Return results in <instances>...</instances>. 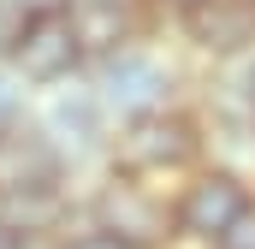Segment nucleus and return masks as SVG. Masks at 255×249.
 Masks as SVG:
<instances>
[{
    "label": "nucleus",
    "mask_w": 255,
    "mask_h": 249,
    "mask_svg": "<svg viewBox=\"0 0 255 249\" xmlns=\"http://www.w3.org/2000/svg\"><path fill=\"white\" fill-rule=\"evenodd\" d=\"M208 249H255V202H250V208H244V214H238Z\"/></svg>",
    "instance_id": "11"
},
{
    "label": "nucleus",
    "mask_w": 255,
    "mask_h": 249,
    "mask_svg": "<svg viewBox=\"0 0 255 249\" xmlns=\"http://www.w3.org/2000/svg\"><path fill=\"white\" fill-rule=\"evenodd\" d=\"M18 30H24V18H18L12 6H0V60L12 54V42H18Z\"/></svg>",
    "instance_id": "14"
},
{
    "label": "nucleus",
    "mask_w": 255,
    "mask_h": 249,
    "mask_svg": "<svg viewBox=\"0 0 255 249\" xmlns=\"http://www.w3.org/2000/svg\"><path fill=\"white\" fill-rule=\"evenodd\" d=\"M0 6H12V12L30 24V18H65V6H71V0H0Z\"/></svg>",
    "instance_id": "13"
},
{
    "label": "nucleus",
    "mask_w": 255,
    "mask_h": 249,
    "mask_svg": "<svg viewBox=\"0 0 255 249\" xmlns=\"http://www.w3.org/2000/svg\"><path fill=\"white\" fill-rule=\"evenodd\" d=\"M196 6H202V0H148V12H154V18H160V12H166V18H172V24H178V18H184V12H196Z\"/></svg>",
    "instance_id": "15"
},
{
    "label": "nucleus",
    "mask_w": 255,
    "mask_h": 249,
    "mask_svg": "<svg viewBox=\"0 0 255 249\" xmlns=\"http://www.w3.org/2000/svg\"><path fill=\"white\" fill-rule=\"evenodd\" d=\"M42 184H71V172L60 166V154L42 142V130L30 119L12 124V130H0V196L42 190Z\"/></svg>",
    "instance_id": "9"
},
{
    "label": "nucleus",
    "mask_w": 255,
    "mask_h": 249,
    "mask_svg": "<svg viewBox=\"0 0 255 249\" xmlns=\"http://www.w3.org/2000/svg\"><path fill=\"white\" fill-rule=\"evenodd\" d=\"M238 65H244V89H250V101H255V54H250V60H238Z\"/></svg>",
    "instance_id": "16"
},
{
    "label": "nucleus",
    "mask_w": 255,
    "mask_h": 249,
    "mask_svg": "<svg viewBox=\"0 0 255 249\" xmlns=\"http://www.w3.org/2000/svg\"><path fill=\"white\" fill-rule=\"evenodd\" d=\"M0 249H24V238H18V232H6V226H0Z\"/></svg>",
    "instance_id": "17"
},
{
    "label": "nucleus",
    "mask_w": 255,
    "mask_h": 249,
    "mask_svg": "<svg viewBox=\"0 0 255 249\" xmlns=\"http://www.w3.org/2000/svg\"><path fill=\"white\" fill-rule=\"evenodd\" d=\"M255 202V184L220 172V166H196L172 184V220H178V244H196L208 249L244 208Z\"/></svg>",
    "instance_id": "5"
},
{
    "label": "nucleus",
    "mask_w": 255,
    "mask_h": 249,
    "mask_svg": "<svg viewBox=\"0 0 255 249\" xmlns=\"http://www.w3.org/2000/svg\"><path fill=\"white\" fill-rule=\"evenodd\" d=\"M30 107H36V89L12 71V65L0 60V130H12V124L30 119Z\"/></svg>",
    "instance_id": "10"
},
{
    "label": "nucleus",
    "mask_w": 255,
    "mask_h": 249,
    "mask_svg": "<svg viewBox=\"0 0 255 249\" xmlns=\"http://www.w3.org/2000/svg\"><path fill=\"white\" fill-rule=\"evenodd\" d=\"M77 220L107 232L119 249H178V220H172V190L125 178V172H95L77 196Z\"/></svg>",
    "instance_id": "2"
},
{
    "label": "nucleus",
    "mask_w": 255,
    "mask_h": 249,
    "mask_svg": "<svg viewBox=\"0 0 255 249\" xmlns=\"http://www.w3.org/2000/svg\"><path fill=\"white\" fill-rule=\"evenodd\" d=\"M54 249H119V244H113L107 232H95V226H83V220H77V226H65L60 238H54Z\"/></svg>",
    "instance_id": "12"
},
{
    "label": "nucleus",
    "mask_w": 255,
    "mask_h": 249,
    "mask_svg": "<svg viewBox=\"0 0 255 249\" xmlns=\"http://www.w3.org/2000/svg\"><path fill=\"white\" fill-rule=\"evenodd\" d=\"M30 124L42 130V142L60 154V166L71 172V184H89L101 166H107V136L113 124L101 113L89 77H65L54 89H36V107H30Z\"/></svg>",
    "instance_id": "4"
},
{
    "label": "nucleus",
    "mask_w": 255,
    "mask_h": 249,
    "mask_svg": "<svg viewBox=\"0 0 255 249\" xmlns=\"http://www.w3.org/2000/svg\"><path fill=\"white\" fill-rule=\"evenodd\" d=\"M202 166V124L196 107H166V113H148V119L113 124L107 136V166L101 172H125L142 184H178L184 172Z\"/></svg>",
    "instance_id": "3"
},
{
    "label": "nucleus",
    "mask_w": 255,
    "mask_h": 249,
    "mask_svg": "<svg viewBox=\"0 0 255 249\" xmlns=\"http://www.w3.org/2000/svg\"><path fill=\"white\" fill-rule=\"evenodd\" d=\"M178 36L214 65L250 60L255 54V0H202L196 12L178 18Z\"/></svg>",
    "instance_id": "7"
},
{
    "label": "nucleus",
    "mask_w": 255,
    "mask_h": 249,
    "mask_svg": "<svg viewBox=\"0 0 255 249\" xmlns=\"http://www.w3.org/2000/svg\"><path fill=\"white\" fill-rule=\"evenodd\" d=\"M65 30H71L83 65H95L119 48H130V42H142L154 30V12H148V0H71Z\"/></svg>",
    "instance_id": "6"
},
{
    "label": "nucleus",
    "mask_w": 255,
    "mask_h": 249,
    "mask_svg": "<svg viewBox=\"0 0 255 249\" xmlns=\"http://www.w3.org/2000/svg\"><path fill=\"white\" fill-rule=\"evenodd\" d=\"M83 77H89L107 124H130V119H148V113H166V107H184V71L148 36L95 65H83Z\"/></svg>",
    "instance_id": "1"
},
{
    "label": "nucleus",
    "mask_w": 255,
    "mask_h": 249,
    "mask_svg": "<svg viewBox=\"0 0 255 249\" xmlns=\"http://www.w3.org/2000/svg\"><path fill=\"white\" fill-rule=\"evenodd\" d=\"M6 65H12L30 89H54V83H65V77L83 71V54H77L65 18H30V24L18 30V42H12Z\"/></svg>",
    "instance_id": "8"
}]
</instances>
